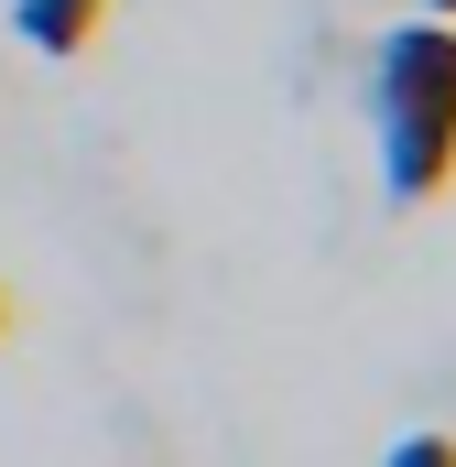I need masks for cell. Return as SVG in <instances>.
I'll use <instances>...</instances> for the list:
<instances>
[{
    "label": "cell",
    "mask_w": 456,
    "mask_h": 467,
    "mask_svg": "<svg viewBox=\"0 0 456 467\" xmlns=\"http://www.w3.org/2000/svg\"><path fill=\"white\" fill-rule=\"evenodd\" d=\"M369 119H380V174L402 207H435L456 185V22H402L369 55Z\"/></svg>",
    "instance_id": "cell-1"
},
{
    "label": "cell",
    "mask_w": 456,
    "mask_h": 467,
    "mask_svg": "<svg viewBox=\"0 0 456 467\" xmlns=\"http://www.w3.org/2000/svg\"><path fill=\"white\" fill-rule=\"evenodd\" d=\"M11 33L66 66V55H88V44L109 33V0H11Z\"/></svg>",
    "instance_id": "cell-2"
},
{
    "label": "cell",
    "mask_w": 456,
    "mask_h": 467,
    "mask_svg": "<svg viewBox=\"0 0 456 467\" xmlns=\"http://www.w3.org/2000/svg\"><path fill=\"white\" fill-rule=\"evenodd\" d=\"M380 467H456V435H402Z\"/></svg>",
    "instance_id": "cell-3"
},
{
    "label": "cell",
    "mask_w": 456,
    "mask_h": 467,
    "mask_svg": "<svg viewBox=\"0 0 456 467\" xmlns=\"http://www.w3.org/2000/svg\"><path fill=\"white\" fill-rule=\"evenodd\" d=\"M424 22H456V0H424Z\"/></svg>",
    "instance_id": "cell-4"
},
{
    "label": "cell",
    "mask_w": 456,
    "mask_h": 467,
    "mask_svg": "<svg viewBox=\"0 0 456 467\" xmlns=\"http://www.w3.org/2000/svg\"><path fill=\"white\" fill-rule=\"evenodd\" d=\"M0 337H11V294H0Z\"/></svg>",
    "instance_id": "cell-5"
}]
</instances>
